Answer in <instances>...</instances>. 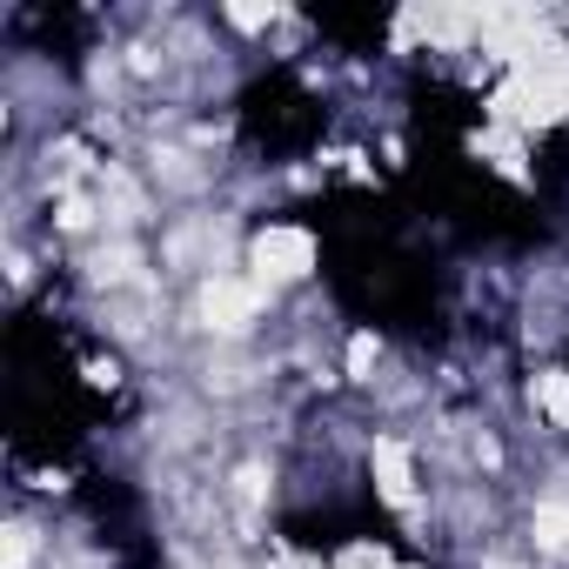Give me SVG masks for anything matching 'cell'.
I'll return each mask as SVG.
<instances>
[{
    "label": "cell",
    "mask_w": 569,
    "mask_h": 569,
    "mask_svg": "<svg viewBox=\"0 0 569 569\" xmlns=\"http://www.w3.org/2000/svg\"><path fill=\"white\" fill-rule=\"evenodd\" d=\"M94 268H101V281H121V274H134V254H128V248H114V254H101Z\"/></svg>",
    "instance_id": "ba28073f"
},
{
    "label": "cell",
    "mask_w": 569,
    "mask_h": 569,
    "mask_svg": "<svg viewBox=\"0 0 569 569\" xmlns=\"http://www.w3.org/2000/svg\"><path fill=\"white\" fill-rule=\"evenodd\" d=\"M28 556H34V529H28V522H14V529H8V569H21Z\"/></svg>",
    "instance_id": "52a82bcc"
},
{
    "label": "cell",
    "mask_w": 569,
    "mask_h": 569,
    "mask_svg": "<svg viewBox=\"0 0 569 569\" xmlns=\"http://www.w3.org/2000/svg\"><path fill=\"white\" fill-rule=\"evenodd\" d=\"M536 402H542L556 422H569V376H536Z\"/></svg>",
    "instance_id": "277c9868"
},
{
    "label": "cell",
    "mask_w": 569,
    "mask_h": 569,
    "mask_svg": "<svg viewBox=\"0 0 569 569\" xmlns=\"http://www.w3.org/2000/svg\"><path fill=\"white\" fill-rule=\"evenodd\" d=\"M254 302H261V289H254V281H234V274H214L208 289H201V316H208V329H221V336L248 329V322H254Z\"/></svg>",
    "instance_id": "6da1fadb"
},
{
    "label": "cell",
    "mask_w": 569,
    "mask_h": 569,
    "mask_svg": "<svg viewBox=\"0 0 569 569\" xmlns=\"http://www.w3.org/2000/svg\"><path fill=\"white\" fill-rule=\"evenodd\" d=\"M369 462H376L382 496H389V502H409V489H416V482H409V449H402L396 436H382V442L369 449Z\"/></svg>",
    "instance_id": "3957f363"
},
{
    "label": "cell",
    "mask_w": 569,
    "mask_h": 569,
    "mask_svg": "<svg viewBox=\"0 0 569 569\" xmlns=\"http://www.w3.org/2000/svg\"><path fill=\"white\" fill-rule=\"evenodd\" d=\"M254 268L274 274V281H296V274L316 268V241H309L302 228H268V234L254 241Z\"/></svg>",
    "instance_id": "7a4b0ae2"
},
{
    "label": "cell",
    "mask_w": 569,
    "mask_h": 569,
    "mask_svg": "<svg viewBox=\"0 0 569 569\" xmlns=\"http://www.w3.org/2000/svg\"><path fill=\"white\" fill-rule=\"evenodd\" d=\"M536 536H542V549H569V509H536Z\"/></svg>",
    "instance_id": "5b68a950"
},
{
    "label": "cell",
    "mask_w": 569,
    "mask_h": 569,
    "mask_svg": "<svg viewBox=\"0 0 569 569\" xmlns=\"http://www.w3.org/2000/svg\"><path fill=\"white\" fill-rule=\"evenodd\" d=\"M349 376H356V382L376 376V336H356V342H349Z\"/></svg>",
    "instance_id": "8992f818"
}]
</instances>
